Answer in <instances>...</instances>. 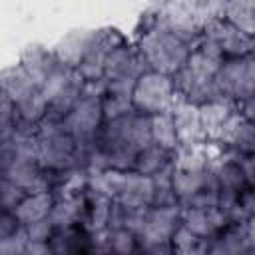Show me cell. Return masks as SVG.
<instances>
[{"label": "cell", "mask_w": 255, "mask_h": 255, "mask_svg": "<svg viewBox=\"0 0 255 255\" xmlns=\"http://www.w3.org/2000/svg\"><path fill=\"white\" fill-rule=\"evenodd\" d=\"M147 255H175V253L171 251V247H167V249H157V251H151V253H147Z\"/></svg>", "instance_id": "obj_26"}, {"label": "cell", "mask_w": 255, "mask_h": 255, "mask_svg": "<svg viewBox=\"0 0 255 255\" xmlns=\"http://www.w3.org/2000/svg\"><path fill=\"white\" fill-rule=\"evenodd\" d=\"M126 36L118 28H96L94 38L90 42V48L86 56L82 58L76 72L82 76V80L88 86H102L104 78V64L108 58V52Z\"/></svg>", "instance_id": "obj_10"}, {"label": "cell", "mask_w": 255, "mask_h": 255, "mask_svg": "<svg viewBox=\"0 0 255 255\" xmlns=\"http://www.w3.org/2000/svg\"><path fill=\"white\" fill-rule=\"evenodd\" d=\"M48 243L56 255H92L94 251V237L82 225L54 229Z\"/></svg>", "instance_id": "obj_17"}, {"label": "cell", "mask_w": 255, "mask_h": 255, "mask_svg": "<svg viewBox=\"0 0 255 255\" xmlns=\"http://www.w3.org/2000/svg\"><path fill=\"white\" fill-rule=\"evenodd\" d=\"M149 133H151V143L157 145L159 149L177 155L179 153V139H177V131L173 126V118L171 112L167 114H159V116H151V124H149Z\"/></svg>", "instance_id": "obj_19"}, {"label": "cell", "mask_w": 255, "mask_h": 255, "mask_svg": "<svg viewBox=\"0 0 255 255\" xmlns=\"http://www.w3.org/2000/svg\"><path fill=\"white\" fill-rule=\"evenodd\" d=\"M219 16H223L227 22L243 30L245 34H255V2L253 0H233V2H221Z\"/></svg>", "instance_id": "obj_20"}, {"label": "cell", "mask_w": 255, "mask_h": 255, "mask_svg": "<svg viewBox=\"0 0 255 255\" xmlns=\"http://www.w3.org/2000/svg\"><path fill=\"white\" fill-rule=\"evenodd\" d=\"M18 233H22V227H20V223L16 221L12 209L0 207V241L10 239V237H14V235H18Z\"/></svg>", "instance_id": "obj_24"}, {"label": "cell", "mask_w": 255, "mask_h": 255, "mask_svg": "<svg viewBox=\"0 0 255 255\" xmlns=\"http://www.w3.org/2000/svg\"><path fill=\"white\" fill-rule=\"evenodd\" d=\"M54 199H56V195L50 189L28 191L18 199V203L12 209V213H14L16 221L20 223V227L24 229V227L34 225L38 221L50 219V211L54 207Z\"/></svg>", "instance_id": "obj_15"}, {"label": "cell", "mask_w": 255, "mask_h": 255, "mask_svg": "<svg viewBox=\"0 0 255 255\" xmlns=\"http://www.w3.org/2000/svg\"><path fill=\"white\" fill-rule=\"evenodd\" d=\"M131 110L143 116H159L173 110L177 104L171 76L143 70L131 86Z\"/></svg>", "instance_id": "obj_6"}, {"label": "cell", "mask_w": 255, "mask_h": 255, "mask_svg": "<svg viewBox=\"0 0 255 255\" xmlns=\"http://www.w3.org/2000/svg\"><path fill=\"white\" fill-rule=\"evenodd\" d=\"M175 157L173 153H167L163 149H159L157 145L149 143L147 147H143L137 157H135V163H133V171L137 173H143L151 179H157V177H163V175H169L173 165H175Z\"/></svg>", "instance_id": "obj_18"}, {"label": "cell", "mask_w": 255, "mask_h": 255, "mask_svg": "<svg viewBox=\"0 0 255 255\" xmlns=\"http://www.w3.org/2000/svg\"><path fill=\"white\" fill-rule=\"evenodd\" d=\"M16 62L20 64V68L28 74V78L38 88H42V84L60 68V62H58L52 46H44V44H38V42L28 44L20 52Z\"/></svg>", "instance_id": "obj_13"}, {"label": "cell", "mask_w": 255, "mask_h": 255, "mask_svg": "<svg viewBox=\"0 0 255 255\" xmlns=\"http://www.w3.org/2000/svg\"><path fill=\"white\" fill-rule=\"evenodd\" d=\"M207 255H255L253 223H229L207 241Z\"/></svg>", "instance_id": "obj_12"}, {"label": "cell", "mask_w": 255, "mask_h": 255, "mask_svg": "<svg viewBox=\"0 0 255 255\" xmlns=\"http://www.w3.org/2000/svg\"><path fill=\"white\" fill-rule=\"evenodd\" d=\"M145 70L143 60L135 48V44L128 38L120 40L106 58L104 64V78L102 88H116V90H128L131 92L133 82L137 76Z\"/></svg>", "instance_id": "obj_8"}, {"label": "cell", "mask_w": 255, "mask_h": 255, "mask_svg": "<svg viewBox=\"0 0 255 255\" xmlns=\"http://www.w3.org/2000/svg\"><path fill=\"white\" fill-rule=\"evenodd\" d=\"M181 225L199 239L209 241L229 225L219 205H187L181 207Z\"/></svg>", "instance_id": "obj_11"}, {"label": "cell", "mask_w": 255, "mask_h": 255, "mask_svg": "<svg viewBox=\"0 0 255 255\" xmlns=\"http://www.w3.org/2000/svg\"><path fill=\"white\" fill-rule=\"evenodd\" d=\"M171 118H173V126H175L181 149H195V147L207 145L201 118H199V108L177 102L171 110Z\"/></svg>", "instance_id": "obj_14"}, {"label": "cell", "mask_w": 255, "mask_h": 255, "mask_svg": "<svg viewBox=\"0 0 255 255\" xmlns=\"http://www.w3.org/2000/svg\"><path fill=\"white\" fill-rule=\"evenodd\" d=\"M171 251L175 255H207V241L195 237L183 225H179L171 237Z\"/></svg>", "instance_id": "obj_21"}, {"label": "cell", "mask_w": 255, "mask_h": 255, "mask_svg": "<svg viewBox=\"0 0 255 255\" xmlns=\"http://www.w3.org/2000/svg\"><path fill=\"white\" fill-rule=\"evenodd\" d=\"M94 32L96 28H74L70 32H66L54 46V54L58 58L60 64L76 70L82 62V58L86 56L88 48H90V42L94 38Z\"/></svg>", "instance_id": "obj_16"}, {"label": "cell", "mask_w": 255, "mask_h": 255, "mask_svg": "<svg viewBox=\"0 0 255 255\" xmlns=\"http://www.w3.org/2000/svg\"><path fill=\"white\" fill-rule=\"evenodd\" d=\"M215 88L219 100L233 106L241 116L253 120V88H255V60L253 54L239 58H225L215 70Z\"/></svg>", "instance_id": "obj_3"}, {"label": "cell", "mask_w": 255, "mask_h": 255, "mask_svg": "<svg viewBox=\"0 0 255 255\" xmlns=\"http://www.w3.org/2000/svg\"><path fill=\"white\" fill-rule=\"evenodd\" d=\"M16 128H18L16 110H14L12 102L0 92V141L12 137Z\"/></svg>", "instance_id": "obj_22"}, {"label": "cell", "mask_w": 255, "mask_h": 255, "mask_svg": "<svg viewBox=\"0 0 255 255\" xmlns=\"http://www.w3.org/2000/svg\"><path fill=\"white\" fill-rule=\"evenodd\" d=\"M181 225V207L177 203L149 205L139 211L133 231L145 253L171 247V237Z\"/></svg>", "instance_id": "obj_4"}, {"label": "cell", "mask_w": 255, "mask_h": 255, "mask_svg": "<svg viewBox=\"0 0 255 255\" xmlns=\"http://www.w3.org/2000/svg\"><path fill=\"white\" fill-rule=\"evenodd\" d=\"M86 86L88 84L82 80V76L76 70L60 64V68L40 88V92L46 100V106H48V116L62 120L64 114L84 94Z\"/></svg>", "instance_id": "obj_9"}, {"label": "cell", "mask_w": 255, "mask_h": 255, "mask_svg": "<svg viewBox=\"0 0 255 255\" xmlns=\"http://www.w3.org/2000/svg\"><path fill=\"white\" fill-rule=\"evenodd\" d=\"M131 42L135 44L145 70H153L165 76H173L177 70H181V66L195 50L193 44L183 40L159 20L157 6L141 14L137 34Z\"/></svg>", "instance_id": "obj_1"}, {"label": "cell", "mask_w": 255, "mask_h": 255, "mask_svg": "<svg viewBox=\"0 0 255 255\" xmlns=\"http://www.w3.org/2000/svg\"><path fill=\"white\" fill-rule=\"evenodd\" d=\"M219 62L221 60L217 56L195 46L189 60L181 66V70H177L171 76L177 102H183L195 108L221 102L215 88V70Z\"/></svg>", "instance_id": "obj_2"}, {"label": "cell", "mask_w": 255, "mask_h": 255, "mask_svg": "<svg viewBox=\"0 0 255 255\" xmlns=\"http://www.w3.org/2000/svg\"><path fill=\"white\" fill-rule=\"evenodd\" d=\"M20 255H56V251L52 249V245L48 241H30V239H24V245H22Z\"/></svg>", "instance_id": "obj_25"}, {"label": "cell", "mask_w": 255, "mask_h": 255, "mask_svg": "<svg viewBox=\"0 0 255 255\" xmlns=\"http://www.w3.org/2000/svg\"><path fill=\"white\" fill-rule=\"evenodd\" d=\"M54 229H56V227L52 225V221H50V219H44V221H38V223H34V225L24 227L22 233H24V237L30 239V241H48V239L52 237Z\"/></svg>", "instance_id": "obj_23"}, {"label": "cell", "mask_w": 255, "mask_h": 255, "mask_svg": "<svg viewBox=\"0 0 255 255\" xmlns=\"http://www.w3.org/2000/svg\"><path fill=\"white\" fill-rule=\"evenodd\" d=\"M197 46L217 56L219 60H225V58H239L253 54L255 40L253 36L245 34L243 30H239L237 26H233L231 22H227L223 16L217 14L215 18L205 22Z\"/></svg>", "instance_id": "obj_7"}, {"label": "cell", "mask_w": 255, "mask_h": 255, "mask_svg": "<svg viewBox=\"0 0 255 255\" xmlns=\"http://www.w3.org/2000/svg\"><path fill=\"white\" fill-rule=\"evenodd\" d=\"M104 122L102 86H86L84 94L62 118V126L80 145H90L98 137Z\"/></svg>", "instance_id": "obj_5"}]
</instances>
